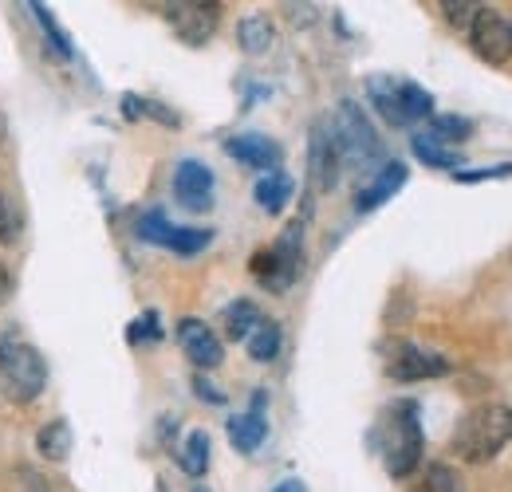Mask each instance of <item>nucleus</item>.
<instances>
[{"instance_id":"f257e3e1","label":"nucleus","mask_w":512,"mask_h":492,"mask_svg":"<svg viewBox=\"0 0 512 492\" xmlns=\"http://www.w3.org/2000/svg\"><path fill=\"white\" fill-rule=\"evenodd\" d=\"M512 441V406L505 402H485V406H473L457 430L449 437L453 453L469 465H489L493 457H501V449Z\"/></svg>"},{"instance_id":"f03ea898","label":"nucleus","mask_w":512,"mask_h":492,"mask_svg":"<svg viewBox=\"0 0 512 492\" xmlns=\"http://www.w3.org/2000/svg\"><path fill=\"white\" fill-rule=\"evenodd\" d=\"M375 445L383 453L386 473L394 481H406L418 465H422V449H426V437H422V422H418V402H394L383 414V426L375 433Z\"/></svg>"},{"instance_id":"7ed1b4c3","label":"nucleus","mask_w":512,"mask_h":492,"mask_svg":"<svg viewBox=\"0 0 512 492\" xmlns=\"http://www.w3.org/2000/svg\"><path fill=\"white\" fill-rule=\"evenodd\" d=\"M331 126V138H335V150L347 166L355 170H371L379 158H383V142L375 134V126L367 119V111L355 103V99H343L335 107V115L327 119Z\"/></svg>"},{"instance_id":"20e7f679","label":"nucleus","mask_w":512,"mask_h":492,"mask_svg":"<svg viewBox=\"0 0 512 492\" xmlns=\"http://www.w3.org/2000/svg\"><path fill=\"white\" fill-rule=\"evenodd\" d=\"M0 378L12 394V402H36L48 386V363L32 343L4 335L0 339Z\"/></svg>"},{"instance_id":"39448f33","label":"nucleus","mask_w":512,"mask_h":492,"mask_svg":"<svg viewBox=\"0 0 512 492\" xmlns=\"http://www.w3.org/2000/svg\"><path fill=\"white\" fill-rule=\"evenodd\" d=\"M304 268V221H292L272 248H260L253 256V276L268 292H288Z\"/></svg>"},{"instance_id":"423d86ee","label":"nucleus","mask_w":512,"mask_h":492,"mask_svg":"<svg viewBox=\"0 0 512 492\" xmlns=\"http://www.w3.org/2000/svg\"><path fill=\"white\" fill-rule=\"evenodd\" d=\"M162 16L182 44L201 48L213 40V32L221 24V4L217 0H170V4H162Z\"/></svg>"},{"instance_id":"0eeeda50","label":"nucleus","mask_w":512,"mask_h":492,"mask_svg":"<svg viewBox=\"0 0 512 492\" xmlns=\"http://www.w3.org/2000/svg\"><path fill=\"white\" fill-rule=\"evenodd\" d=\"M469 48L477 52V60L489 67H505L512 60V24L497 8H481L473 28H469Z\"/></svg>"},{"instance_id":"6e6552de","label":"nucleus","mask_w":512,"mask_h":492,"mask_svg":"<svg viewBox=\"0 0 512 492\" xmlns=\"http://www.w3.org/2000/svg\"><path fill=\"white\" fill-rule=\"evenodd\" d=\"M449 374V359L438 351L414 347V343H394L386 355V378L394 382H422V378H442Z\"/></svg>"},{"instance_id":"1a4fd4ad","label":"nucleus","mask_w":512,"mask_h":492,"mask_svg":"<svg viewBox=\"0 0 512 492\" xmlns=\"http://www.w3.org/2000/svg\"><path fill=\"white\" fill-rule=\"evenodd\" d=\"M339 170H343V158L335 150L327 119H320L312 126V138H308V182H312L316 193H331L339 185Z\"/></svg>"},{"instance_id":"9d476101","label":"nucleus","mask_w":512,"mask_h":492,"mask_svg":"<svg viewBox=\"0 0 512 492\" xmlns=\"http://www.w3.org/2000/svg\"><path fill=\"white\" fill-rule=\"evenodd\" d=\"M178 343H182L186 359H190L197 370L221 367V359H225V347H221L217 331H213L205 319H197V315H186V319H178Z\"/></svg>"},{"instance_id":"9b49d317","label":"nucleus","mask_w":512,"mask_h":492,"mask_svg":"<svg viewBox=\"0 0 512 492\" xmlns=\"http://www.w3.org/2000/svg\"><path fill=\"white\" fill-rule=\"evenodd\" d=\"M225 154L237 158V162L249 166V170H260V174H272V170H280V162H284L280 142L268 138V134H256V130H245V134L225 138Z\"/></svg>"},{"instance_id":"f8f14e48","label":"nucleus","mask_w":512,"mask_h":492,"mask_svg":"<svg viewBox=\"0 0 512 492\" xmlns=\"http://www.w3.org/2000/svg\"><path fill=\"white\" fill-rule=\"evenodd\" d=\"M213 170L205 166V162H197V158H186V162H178V170H174V197L190 209V213H205V209H213Z\"/></svg>"},{"instance_id":"ddd939ff","label":"nucleus","mask_w":512,"mask_h":492,"mask_svg":"<svg viewBox=\"0 0 512 492\" xmlns=\"http://www.w3.org/2000/svg\"><path fill=\"white\" fill-rule=\"evenodd\" d=\"M402 185H406V166H402V162H386L383 170L375 174V182L359 189V197H355V209H359V213H371V209H379V205H386V201H390V197H394Z\"/></svg>"},{"instance_id":"4468645a","label":"nucleus","mask_w":512,"mask_h":492,"mask_svg":"<svg viewBox=\"0 0 512 492\" xmlns=\"http://www.w3.org/2000/svg\"><path fill=\"white\" fill-rule=\"evenodd\" d=\"M256 205L268 213V217H280L284 209H288V201H292V193H296V182L284 174V170H272V174H264L260 182H256Z\"/></svg>"},{"instance_id":"2eb2a0df","label":"nucleus","mask_w":512,"mask_h":492,"mask_svg":"<svg viewBox=\"0 0 512 492\" xmlns=\"http://www.w3.org/2000/svg\"><path fill=\"white\" fill-rule=\"evenodd\" d=\"M268 437V422H264V410H249V414H237L229 418V441L237 453H256Z\"/></svg>"},{"instance_id":"dca6fc26","label":"nucleus","mask_w":512,"mask_h":492,"mask_svg":"<svg viewBox=\"0 0 512 492\" xmlns=\"http://www.w3.org/2000/svg\"><path fill=\"white\" fill-rule=\"evenodd\" d=\"M367 99H371V107H375L390 126H406L402 107H398V79H394V75H371V79H367Z\"/></svg>"},{"instance_id":"f3484780","label":"nucleus","mask_w":512,"mask_h":492,"mask_svg":"<svg viewBox=\"0 0 512 492\" xmlns=\"http://www.w3.org/2000/svg\"><path fill=\"white\" fill-rule=\"evenodd\" d=\"M272 40H276V28H272L268 16H245L237 24V48L245 56H264L272 48Z\"/></svg>"},{"instance_id":"a211bd4d","label":"nucleus","mask_w":512,"mask_h":492,"mask_svg":"<svg viewBox=\"0 0 512 492\" xmlns=\"http://www.w3.org/2000/svg\"><path fill=\"white\" fill-rule=\"evenodd\" d=\"M398 107H402L406 126L422 123V119H434V95L426 87H418L414 79H398Z\"/></svg>"},{"instance_id":"6ab92c4d","label":"nucleus","mask_w":512,"mask_h":492,"mask_svg":"<svg viewBox=\"0 0 512 492\" xmlns=\"http://www.w3.org/2000/svg\"><path fill=\"white\" fill-rule=\"evenodd\" d=\"M410 150H414V158H418L422 166H430V170H449V174H457V170L465 166L457 150H449V146H438V142H430L426 134H414V138H410Z\"/></svg>"},{"instance_id":"aec40b11","label":"nucleus","mask_w":512,"mask_h":492,"mask_svg":"<svg viewBox=\"0 0 512 492\" xmlns=\"http://www.w3.org/2000/svg\"><path fill=\"white\" fill-rule=\"evenodd\" d=\"M260 319H264V315H260V308H256L253 300H233V304L225 308V315H221L225 335H229V339H237V343H245V339L253 335Z\"/></svg>"},{"instance_id":"412c9836","label":"nucleus","mask_w":512,"mask_h":492,"mask_svg":"<svg viewBox=\"0 0 512 492\" xmlns=\"http://www.w3.org/2000/svg\"><path fill=\"white\" fill-rule=\"evenodd\" d=\"M245 343H249V355H253L256 363H272L280 355V347H284V331H280L276 319H260L256 331Z\"/></svg>"},{"instance_id":"4be33fe9","label":"nucleus","mask_w":512,"mask_h":492,"mask_svg":"<svg viewBox=\"0 0 512 492\" xmlns=\"http://www.w3.org/2000/svg\"><path fill=\"white\" fill-rule=\"evenodd\" d=\"M178 465L190 473V477H205L209 473V433L193 430L186 433L182 449H178Z\"/></svg>"},{"instance_id":"5701e85b","label":"nucleus","mask_w":512,"mask_h":492,"mask_svg":"<svg viewBox=\"0 0 512 492\" xmlns=\"http://www.w3.org/2000/svg\"><path fill=\"white\" fill-rule=\"evenodd\" d=\"M36 449H40V457H48V461H67V449H71V426H67L64 418H56V422H48L40 437H36Z\"/></svg>"},{"instance_id":"b1692460","label":"nucleus","mask_w":512,"mask_h":492,"mask_svg":"<svg viewBox=\"0 0 512 492\" xmlns=\"http://www.w3.org/2000/svg\"><path fill=\"white\" fill-rule=\"evenodd\" d=\"M426 138L438 142V146H446V142H465V138H473V123H469L465 115H434Z\"/></svg>"},{"instance_id":"393cba45","label":"nucleus","mask_w":512,"mask_h":492,"mask_svg":"<svg viewBox=\"0 0 512 492\" xmlns=\"http://www.w3.org/2000/svg\"><path fill=\"white\" fill-rule=\"evenodd\" d=\"M418 492H465V481H461V473L453 465L434 461V465H426V473L418 481Z\"/></svg>"},{"instance_id":"a878e982","label":"nucleus","mask_w":512,"mask_h":492,"mask_svg":"<svg viewBox=\"0 0 512 492\" xmlns=\"http://www.w3.org/2000/svg\"><path fill=\"white\" fill-rule=\"evenodd\" d=\"M123 115H127V119H158L162 126L182 123V119H178L174 111H166L162 103H154V99H138V95H123Z\"/></svg>"},{"instance_id":"bb28decb","label":"nucleus","mask_w":512,"mask_h":492,"mask_svg":"<svg viewBox=\"0 0 512 492\" xmlns=\"http://www.w3.org/2000/svg\"><path fill=\"white\" fill-rule=\"evenodd\" d=\"M28 12H32V16H36V24L44 28V36H48L52 52H56L60 60H71L75 52H71V44H67V32L60 28V24H56V16H52V12L44 8V4H28Z\"/></svg>"},{"instance_id":"cd10ccee","label":"nucleus","mask_w":512,"mask_h":492,"mask_svg":"<svg viewBox=\"0 0 512 492\" xmlns=\"http://www.w3.org/2000/svg\"><path fill=\"white\" fill-rule=\"evenodd\" d=\"M209 241H213L209 229H182V225H174V233H170L166 248L178 252V256H197L201 248H209Z\"/></svg>"},{"instance_id":"c85d7f7f","label":"nucleus","mask_w":512,"mask_h":492,"mask_svg":"<svg viewBox=\"0 0 512 492\" xmlns=\"http://www.w3.org/2000/svg\"><path fill=\"white\" fill-rule=\"evenodd\" d=\"M170 233H174V225L166 221V213H162V209H150V213H142V217H138V237H142L146 245L166 248Z\"/></svg>"},{"instance_id":"c756f323","label":"nucleus","mask_w":512,"mask_h":492,"mask_svg":"<svg viewBox=\"0 0 512 492\" xmlns=\"http://www.w3.org/2000/svg\"><path fill=\"white\" fill-rule=\"evenodd\" d=\"M438 8H442V16H446L453 28L469 32V28H473V20H477V12H481L485 4H481V0H442Z\"/></svg>"},{"instance_id":"7c9ffc66","label":"nucleus","mask_w":512,"mask_h":492,"mask_svg":"<svg viewBox=\"0 0 512 492\" xmlns=\"http://www.w3.org/2000/svg\"><path fill=\"white\" fill-rule=\"evenodd\" d=\"M16 241H20V213L12 197L0 189V245H16Z\"/></svg>"},{"instance_id":"2f4dec72","label":"nucleus","mask_w":512,"mask_h":492,"mask_svg":"<svg viewBox=\"0 0 512 492\" xmlns=\"http://www.w3.org/2000/svg\"><path fill=\"white\" fill-rule=\"evenodd\" d=\"M158 339H162L158 311H146L142 319H134V327H130V343H158Z\"/></svg>"},{"instance_id":"473e14b6","label":"nucleus","mask_w":512,"mask_h":492,"mask_svg":"<svg viewBox=\"0 0 512 492\" xmlns=\"http://www.w3.org/2000/svg\"><path fill=\"white\" fill-rule=\"evenodd\" d=\"M509 174H512V166L505 162V166H489V170H457L453 182L473 185V182H493V178H509Z\"/></svg>"},{"instance_id":"72a5a7b5","label":"nucleus","mask_w":512,"mask_h":492,"mask_svg":"<svg viewBox=\"0 0 512 492\" xmlns=\"http://www.w3.org/2000/svg\"><path fill=\"white\" fill-rule=\"evenodd\" d=\"M193 394H197L201 402H209V406H221V402H225V390H217L205 374H197V378H193Z\"/></svg>"},{"instance_id":"f704fd0d","label":"nucleus","mask_w":512,"mask_h":492,"mask_svg":"<svg viewBox=\"0 0 512 492\" xmlns=\"http://www.w3.org/2000/svg\"><path fill=\"white\" fill-rule=\"evenodd\" d=\"M12 292H16V280H12V272L0 264V308L12 300Z\"/></svg>"},{"instance_id":"c9c22d12","label":"nucleus","mask_w":512,"mask_h":492,"mask_svg":"<svg viewBox=\"0 0 512 492\" xmlns=\"http://www.w3.org/2000/svg\"><path fill=\"white\" fill-rule=\"evenodd\" d=\"M272 492H308V485H304V481H296V477H288V481H280Z\"/></svg>"},{"instance_id":"e433bc0d","label":"nucleus","mask_w":512,"mask_h":492,"mask_svg":"<svg viewBox=\"0 0 512 492\" xmlns=\"http://www.w3.org/2000/svg\"><path fill=\"white\" fill-rule=\"evenodd\" d=\"M20 492H44V485H40V477H36V473H24V485H20Z\"/></svg>"},{"instance_id":"4c0bfd02","label":"nucleus","mask_w":512,"mask_h":492,"mask_svg":"<svg viewBox=\"0 0 512 492\" xmlns=\"http://www.w3.org/2000/svg\"><path fill=\"white\" fill-rule=\"evenodd\" d=\"M4 142H8V123H4V115H0V150H4Z\"/></svg>"},{"instance_id":"58836bf2","label":"nucleus","mask_w":512,"mask_h":492,"mask_svg":"<svg viewBox=\"0 0 512 492\" xmlns=\"http://www.w3.org/2000/svg\"><path fill=\"white\" fill-rule=\"evenodd\" d=\"M193 492H209V489H201V485H197V489H193Z\"/></svg>"}]
</instances>
